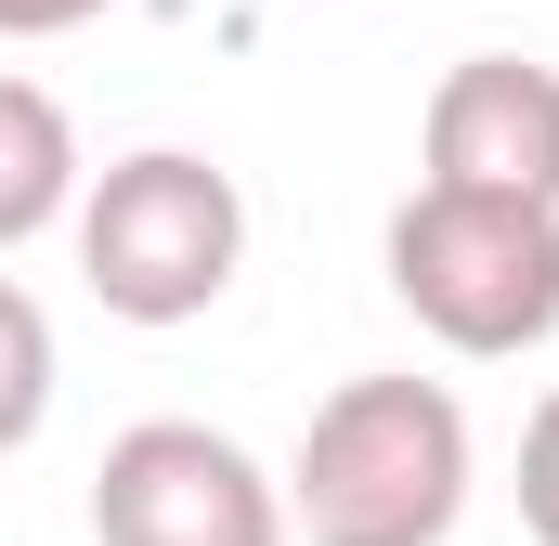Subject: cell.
I'll return each instance as SVG.
<instances>
[{"instance_id": "cell-1", "label": "cell", "mask_w": 559, "mask_h": 546, "mask_svg": "<svg viewBox=\"0 0 559 546\" xmlns=\"http://www.w3.org/2000/svg\"><path fill=\"white\" fill-rule=\"evenodd\" d=\"M468 508V404L442 378H338L299 416L286 534L312 546H442Z\"/></svg>"}, {"instance_id": "cell-2", "label": "cell", "mask_w": 559, "mask_h": 546, "mask_svg": "<svg viewBox=\"0 0 559 546\" xmlns=\"http://www.w3.org/2000/svg\"><path fill=\"white\" fill-rule=\"evenodd\" d=\"M248 261V195L195 143H143L79 182V273L118 325H195Z\"/></svg>"}, {"instance_id": "cell-3", "label": "cell", "mask_w": 559, "mask_h": 546, "mask_svg": "<svg viewBox=\"0 0 559 546\" xmlns=\"http://www.w3.org/2000/svg\"><path fill=\"white\" fill-rule=\"evenodd\" d=\"M391 299L417 312L442 352L508 365L559 339V209H508V195H404L391 209Z\"/></svg>"}, {"instance_id": "cell-4", "label": "cell", "mask_w": 559, "mask_h": 546, "mask_svg": "<svg viewBox=\"0 0 559 546\" xmlns=\"http://www.w3.org/2000/svg\"><path fill=\"white\" fill-rule=\"evenodd\" d=\"M92 546H286V482L209 416H143L92 468Z\"/></svg>"}, {"instance_id": "cell-5", "label": "cell", "mask_w": 559, "mask_h": 546, "mask_svg": "<svg viewBox=\"0 0 559 546\" xmlns=\"http://www.w3.org/2000/svg\"><path fill=\"white\" fill-rule=\"evenodd\" d=\"M429 195H508V209H559V66L534 52H468L442 66L417 131Z\"/></svg>"}, {"instance_id": "cell-6", "label": "cell", "mask_w": 559, "mask_h": 546, "mask_svg": "<svg viewBox=\"0 0 559 546\" xmlns=\"http://www.w3.org/2000/svg\"><path fill=\"white\" fill-rule=\"evenodd\" d=\"M79 131H66V105L39 92V79H13L0 66V248H26V235H52V222H79Z\"/></svg>"}, {"instance_id": "cell-7", "label": "cell", "mask_w": 559, "mask_h": 546, "mask_svg": "<svg viewBox=\"0 0 559 546\" xmlns=\"http://www.w3.org/2000/svg\"><path fill=\"white\" fill-rule=\"evenodd\" d=\"M52 378H66V365H52V312H39V299L0 273V455H26V442H39Z\"/></svg>"}, {"instance_id": "cell-8", "label": "cell", "mask_w": 559, "mask_h": 546, "mask_svg": "<svg viewBox=\"0 0 559 546\" xmlns=\"http://www.w3.org/2000/svg\"><path fill=\"white\" fill-rule=\"evenodd\" d=\"M521 534L559 546V391L534 404V429H521Z\"/></svg>"}, {"instance_id": "cell-9", "label": "cell", "mask_w": 559, "mask_h": 546, "mask_svg": "<svg viewBox=\"0 0 559 546\" xmlns=\"http://www.w3.org/2000/svg\"><path fill=\"white\" fill-rule=\"evenodd\" d=\"M92 13H118V0H0V39H66Z\"/></svg>"}]
</instances>
